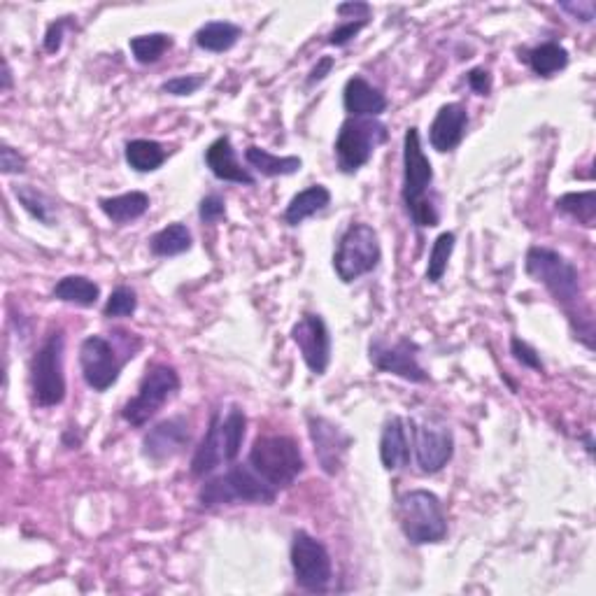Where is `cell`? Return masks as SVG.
Here are the masks:
<instances>
[{"instance_id":"20","label":"cell","mask_w":596,"mask_h":596,"mask_svg":"<svg viewBox=\"0 0 596 596\" xmlns=\"http://www.w3.org/2000/svg\"><path fill=\"white\" fill-rule=\"evenodd\" d=\"M413 441L408 436V422L399 415H392L382 427L380 436V461L385 471H401L410 464Z\"/></svg>"},{"instance_id":"13","label":"cell","mask_w":596,"mask_h":596,"mask_svg":"<svg viewBox=\"0 0 596 596\" xmlns=\"http://www.w3.org/2000/svg\"><path fill=\"white\" fill-rule=\"evenodd\" d=\"M368 359L380 373L396 375V378L415 382V385H427L431 380L429 373L420 364V345L410 338L387 340L373 338L368 343Z\"/></svg>"},{"instance_id":"41","label":"cell","mask_w":596,"mask_h":596,"mask_svg":"<svg viewBox=\"0 0 596 596\" xmlns=\"http://www.w3.org/2000/svg\"><path fill=\"white\" fill-rule=\"evenodd\" d=\"M68 26H70L68 17L66 19H56L47 26L45 38H42V47H45L47 54H56L63 47V35H66Z\"/></svg>"},{"instance_id":"14","label":"cell","mask_w":596,"mask_h":596,"mask_svg":"<svg viewBox=\"0 0 596 596\" xmlns=\"http://www.w3.org/2000/svg\"><path fill=\"white\" fill-rule=\"evenodd\" d=\"M308 434L319 468L326 475H338L343 471L347 452L354 443L352 436L322 415H308Z\"/></svg>"},{"instance_id":"39","label":"cell","mask_w":596,"mask_h":596,"mask_svg":"<svg viewBox=\"0 0 596 596\" xmlns=\"http://www.w3.org/2000/svg\"><path fill=\"white\" fill-rule=\"evenodd\" d=\"M26 166V156L19 154V149L3 143V147H0V170H3V175H21L26 173Z\"/></svg>"},{"instance_id":"31","label":"cell","mask_w":596,"mask_h":596,"mask_svg":"<svg viewBox=\"0 0 596 596\" xmlns=\"http://www.w3.org/2000/svg\"><path fill=\"white\" fill-rule=\"evenodd\" d=\"M557 210L576 219L587 229H592L596 222V191H571V194H564L557 198Z\"/></svg>"},{"instance_id":"28","label":"cell","mask_w":596,"mask_h":596,"mask_svg":"<svg viewBox=\"0 0 596 596\" xmlns=\"http://www.w3.org/2000/svg\"><path fill=\"white\" fill-rule=\"evenodd\" d=\"M124 159L136 173H154V170H159L166 163L168 152L156 140L136 138L126 143Z\"/></svg>"},{"instance_id":"38","label":"cell","mask_w":596,"mask_h":596,"mask_svg":"<svg viewBox=\"0 0 596 596\" xmlns=\"http://www.w3.org/2000/svg\"><path fill=\"white\" fill-rule=\"evenodd\" d=\"M559 10L569 14L578 24H592L596 17V3L594 0H569V3H559Z\"/></svg>"},{"instance_id":"42","label":"cell","mask_w":596,"mask_h":596,"mask_svg":"<svg viewBox=\"0 0 596 596\" xmlns=\"http://www.w3.org/2000/svg\"><path fill=\"white\" fill-rule=\"evenodd\" d=\"M466 82H468V87H471L473 94H478V96H489V91H492V75H489V70H485V68L468 70Z\"/></svg>"},{"instance_id":"22","label":"cell","mask_w":596,"mask_h":596,"mask_svg":"<svg viewBox=\"0 0 596 596\" xmlns=\"http://www.w3.org/2000/svg\"><path fill=\"white\" fill-rule=\"evenodd\" d=\"M331 205V191L324 187V184H312V187L298 191V194L289 201L285 208V224L298 226L303 224L305 219L319 215Z\"/></svg>"},{"instance_id":"8","label":"cell","mask_w":596,"mask_h":596,"mask_svg":"<svg viewBox=\"0 0 596 596\" xmlns=\"http://www.w3.org/2000/svg\"><path fill=\"white\" fill-rule=\"evenodd\" d=\"M382 261V247L378 231L371 224L357 222L345 229L338 240L336 252H333V271L340 282L350 285L364 275L373 273Z\"/></svg>"},{"instance_id":"37","label":"cell","mask_w":596,"mask_h":596,"mask_svg":"<svg viewBox=\"0 0 596 596\" xmlns=\"http://www.w3.org/2000/svg\"><path fill=\"white\" fill-rule=\"evenodd\" d=\"M198 217L203 224H217L226 217V201L219 194H208L198 205Z\"/></svg>"},{"instance_id":"10","label":"cell","mask_w":596,"mask_h":596,"mask_svg":"<svg viewBox=\"0 0 596 596\" xmlns=\"http://www.w3.org/2000/svg\"><path fill=\"white\" fill-rule=\"evenodd\" d=\"M180 387V373H177L173 366H149L138 385V394L126 401V406L122 408V420L129 422L131 427H145L149 420H154L156 413H159L168 401L175 399Z\"/></svg>"},{"instance_id":"15","label":"cell","mask_w":596,"mask_h":596,"mask_svg":"<svg viewBox=\"0 0 596 596\" xmlns=\"http://www.w3.org/2000/svg\"><path fill=\"white\" fill-rule=\"evenodd\" d=\"M292 340L312 375H324L331 364V333L324 317L305 312L292 326Z\"/></svg>"},{"instance_id":"33","label":"cell","mask_w":596,"mask_h":596,"mask_svg":"<svg viewBox=\"0 0 596 596\" xmlns=\"http://www.w3.org/2000/svg\"><path fill=\"white\" fill-rule=\"evenodd\" d=\"M454 245H457V236H454L452 231L441 233V236L434 240V245H431L427 264V282H431V285H438V282L443 280V275L447 273V264H450L452 259Z\"/></svg>"},{"instance_id":"44","label":"cell","mask_w":596,"mask_h":596,"mask_svg":"<svg viewBox=\"0 0 596 596\" xmlns=\"http://www.w3.org/2000/svg\"><path fill=\"white\" fill-rule=\"evenodd\" d=\"M333 66H336V59H331V56H324V59H319L317 66L312 68L310 75H308V84H310V87H312V84L326 80V75L331 73Z\"/></svg>"},{"instance_id":"25","label":"cell","mask_w":596,"mask_h":596,"mask_svg":"<svg viewBox=\"0 0 596 596\" xmlns=\"http://www.w3.org/2000/svg\"><path fill=\"white\" fill-rule=\"evenodd\" d=\"M240 35H243V28L233 24V21H208V24L198 28L194 42L201 49H205V52L224 54L236 47Z\"/></svg>"},{"instance_id":"35","label":"cell","mask_w":596,"mask_h":596,"mask_svg":"<svg viewBox=\"0 0 596 596\" xmlns=\"http://www.w3.org/2000/svg\"><path fill=\"white\" fill-rule=\"evenodd\" d=\"M205 82H208V77L205 75H177V77H170V80L163 82L161 91L168 96L182 98V96L196 94V91L201 89Z\"/></svg>"},{"instance_id":"11","label":"cell","mask_w":596,"mask_h":596,"mask_svg":"<svg viewBox=\"0 0 596 596\" xmlns=\"http://www.w3.org/2000/svg\"><path fill=\"white\" fill-rule=\"evenodd\" d=\"M136 340L133 333H122L119 347L131 345ZM119 347L105 336H87L80 345V368L82 378L94 392H108L112 385H117L124 366L133 359L131 354H119Z\"/></svg>"},{"instance_id":"3","label":"cell","mask_w":596,"mask_h":596,"mask_svg":"<svg viewBox=\"0 0 596 596\" xmlns=\"http://www.w3.org/2000/svg\"><path fill=\"white\" fill-rule=\"evenodd\" d=\"M247 434V415L240 406L229 410H215L210 417L208 431H205L201 445L191 457L189 471L194 478H208L217 468L229 466L240 457L243 441Z\"/></svg>"},{"instance_id":"16","label":"cell","mask_w":596,"mask_h":596,"mask_svg":"<svg viewBox=\"0 0 596 596\" xmlns=\"http://www.w3.org/2000/svg\"><path fill=\"white\" fill-rule=\"evenodd\" d=\"M413 427V447L415 459L422 473L434 475L450 464L454 457V436L450 427L443 424H420L410 420Z\"/></svg>"},{"instance_id":"18","label":"cell","mask_w":596,"mask_h":596,"mask_svg":"<svg viewBox=\"0 0 596 596\" xmlns=\"http://www.w3.org/2000/svg\"><path fill=\"white\" fill-rule=\"evenodd\" d=\"M468 131V110L461 103H445L438 108L429 126V143L436 152H452L461 145Z\"/></svg>"},{"instance_id":"19","label":"cell","mask_w":596,"mask_h":596,"mask_svg":"<svg viewBox=\"0 0 596 596\" xmlns=\"http://www.w3.org/2000/svg\"><path fill=\"white\" fill-rule=\"evenodd\" d=\"M205 166L222 182L245 184V187H254L257 184L250 170L243 168V163L238 161L236 149H233L229 136H219L217 140H212L208 149H205Z\"/></svg>"},{"instance_id":"43","label":"cell","mask_w":596,"mask_h":596,"mask_svg":"<svg viewBox=\"0 0 596 596\" xmlns=\"http://www.w3.org/2000/svg\"><path fill=\"white\" fill-rule=\"evenodd\" d=\"M336 12L340 17H350L354 21H368L371 17V5L368 3H343L336 7Z\"/></svg>"},{"instance_id":"5","label":"cell","mask_w":596,"mask_h":596,"mask_svg":"<svg viewBox=\"0 0 596 596\" xmlns=\"http://www.w3.org/2000/svg\"><path fill=\"white\" fill-rule=\"evenodd\" d=\"M396 515L403 536L413 545H436L447 536V517L441 499L429 489H408L399 496Z\"/></svg>"},{"instance_id":"27","label":"cell","mask_w":596,"mask_h":596,"mask_svg":"<svg viewBox=\"0 0 596 596\" xmlns=\"http://www.w3.org/2000/svg\"><path fill=\"white\" fill-rule=\"evenodd\" d=\"M245 161L264 177L296 175L303 168V161L298 156H278L257 145H250L245 149Z\"/></svg>"},{"instance_id":"29","label":"cell","mask_w":596,"mask_h":596,"mask_svg":"<svg viewBox=\"0 0 596 596\" xmlns=\"http://www.w3.org/2000/svg\"><path fill=\"white\" fill-rule=\"evenodd\" d=\"M12 194L17 196L21 208H24L28 215H31L35 222L54 226L56 222V203L49 198L45 191L31 187V184H17L12 187Z\"/></svg>"},{"instance_id":"24","label":"cell","mask_w":596,"mask_h":596,"mask_svg":"<svg viewBox=\"0 0 596 596\" xmlns=\"http://www.w3.org/2000/svg\"><path fill=\"white\" fill-rule=\"evenodd\" d=\"M56 301L77 305V308H94L101 298V287L98 282L84 278V275H66L56 282L52 289Z\"/></svg>"},{"instance_id":"6","label":"cell","mask_w":596,"mask_h":596,"mask_svg":"<svg viewBox=\"0 0 596 596\" xmlns=\"http://www.w3.org/2000/svg\"><path fill=\"white\" fill-rule=\"evenodd\" d=\"M254 471L264 478L268 485L275 489H287L298 480V475L305 471V459L298 443L292 436L268 434L259 436L250 447V457H247Z\"/></svg>"},{"instance_id":"9","label":"cell","mask_w":596,"mask_h":596,"mask_svg":"<svg viewBox=\"0 0 596 596\" xmlns=\"http://www.w3.org/2000/svg\"><path fill=\"white\" fill-rule=\"evenodd\" d=\"M387 138L389 131L380 119L347 117L345 122L340 124L336 145H333L340 173L354 175L357 170L364 168L366 163L373 159L375 149L382 143H387Z\"/></svg>"},{"instance_id":"45","label":"cell","mask_w":596,"mask_h":596,"mask_svg":"<svg viewBox=\"0 0 596 596\" xmlns=\"http://www.w3.org/2000/svg\"><path fill=\"white\" fill-rule=\"evenodd\" d=\"M12 89V68L10 63L3 61V91H10Z\"/></svg>"},{"instance_id":"30","label":"cell","mask_w":596,"mask_h":596,"mask_svg":"<svg viewBox=\"0 0 596 596\" xmlns=\"http://www.w3.org/2000/svg\"><path fill=\"white\" fill-rule=\"evenodd\" d=\"M569 61V52H566V47L559 45V42H543V45L534 47L527 54L529 68L534 70L538 77L557 75L559 70L569 66Z\"/></svg>"},{"instance_id":"23","label":"cell","mask_w":596,"mask_h":596,"mask_svg":"<svg viewBox=\"0 0 596 596\" xmlns=\"http://www.w3.org/2000/svg\"><path fill=\"white\" fill-rule=\"evenodd\" d=\"M98 208L110 222L115 224H131L147 215L149 210V196L145 191H126V194L101 198L98 201Z\"/></svg>"},{"instance_id":"36","label":"cell","mask_w":596,"mask_h":596,"mask_svg":"<svg viewBox=\"0 0 596 596\" xmlns=\"http://www.w3.org/2000/svg\"><path fill=\"white\" fill-rule=\"evenodd\" d=\"M510 354H513L515 361H520L522 366L531 368V371H538V373L545 371V366L541 361V354H538L534 347L527 343V340H522L517 336L510 338Z\"/></svg>"},{"instance_id":"1","label":"cell","mask_w":596,"mask_h":596,"mask_svg":"<svg viewBox=\"0 0 596 596\" xmlns=\"http://www.w3.org/2000/svg\"><path fill=\"white\" fill-rule=\"evenodd\" d=\"M524 271L538 285L548 289L559 308L564 310V315L569 317V322L576 331V338L583 343L594 347V317L590 305L585 303L583 282H580L578 268L571 264L569 259L562 254L550 250V247H529L527 259H524Z\"/></svg>"},{"instance_id":"17","label":"cell","mask_w":596,"mask_h":596,"mask_svg":"<svg viewBox=\"0 0 596 596\" xmlns=\"http://www.w3.org/2000/svg\"><path fill=\"white\" fill-rule=\"evenodd\" d=\"M191 443V427L184 415L168 417L159 424H154L143 438V454L149 461H168L184 452V447Z\"/></svg>"},{"instance_id":"26","label":"cell","mask_w":596,"mask_h":596,"mask_svg":"<svg viewBox=\"0 0 596 596\" xmlns=\"http://www.w3.org/2000/svg\"><path fill=\"white\" fill-rule=\"evenodd\" d=\"M147 243H149V252H152L154 257L170 259V257H180V254L189 252L191 245H194V236H191L187 224L173 222V224L163 226L161 231H156L154 236L147 240Z\"/></svg>"},{"instance_id":"34","label":"cell","mask_w":596,"mask_h":596,"mask_svg":"<svg viewBox=\"0 0 596 596\" xmlns=\"http://www.w3.org/2000/svg\"><path fill=\"white\" fill-rule=\"evenodd\" d=\"M136 310H138V294L133 292L131 287H117L112 289L108 301H105L103 315L108 319L131 317Z\"/></svg>"},{"instance_id":"4","label":"cell","mask_w":596,"mask_h":596,"mask_svg":"<svg viewBox=\"0 0 596 596\" xmlns=\"http://www.w3.org/2000/svg\"><path fill=\"white\" fill-rule=\"evenodd\" d=\"M278 489L261 478L254 468L247 464L226 466L224 473H217L208 478L198 489V503L201 508H219V506H271L278 499Z\"/></svg>"},{"instance_id":"12","label":"cell","mask_w":596,"mask_h":596,"mask_svg":"<svg viewBox=\"0 0 596 596\" xmlns=\"http://www.w3.org/2000/svg\"><path fill=\"white\" fill-rule=\"evenodd\" d=\"M296 585L305 592L324 594L329 592L333 580V562L329 550L322 541L310 536L308 531H294L292 548H289Z\"/></svg>"},{"instance_id":"21","label":"cell","mask_w":596,"mask_h":596,"mask_svg":"<svg viewBox=\"0 0 596 596\" xmlns=\"http://www.w3.org/2000/svg\"><path fill=\"white\" fill-rule=\"evenodd\" d=\"M343 108L350 117L378 119L387 110V96L373 87L366 77L354 75L343 87Z\"/></svg>"},{"instance_id":"40","label":"cell","mask_w":596,"mask_h":596,"mask_svg":"<svg viewBox=\"0 0 596 596\" xmlns=\"http://www.w3.org/2000/svg\"><path fill=\"white\" fill-rule=\"evenodd\" d=\"M368 21H345V24H340L333 28V31L329 33V45L331 47H345L350 45V42L357 38V35L361 33V28H366Z\"/></svg>"},{"instance_id":"2","label":"cell","mask_w":596,"mask_h":596,"mask_svg":"<svg viewBox=\"0 0 596 596\" xmlns=\"http://www.w3.org/2000/svg\"><path fill=\"white\" fill-rule=\"evenodd\" d=\"M434 187V166L424 154L420 131L410 126L403 136V187L401 198L417 229H434L441 222Z\"/></svg>"},{"instance_id":"7","label":"cell","mask_w":596,"mask_h":596,"mask_svg":"<svg viewBox=\"0 0 596 596\" xmlns=\"http://www.w3.org/2000/svg\"><path fill=\"white\" fill-rule=\"evenodd\" d=\"M31 394L35 406L54 408L66 399V336L52 331L31 359Z\"/></svg>"},{"instance_id":"32","label":"cell","mask_w":596,"mask_h":596,"mask_svg":"<svg viewBox=\"0 0 596 596\" xmlns=\"http://www.w3.org/2000/svg\"><path fill=\"white\" fill-rule=\"evenodd\" d=\"M129 47L140 66H152L161 59L163 54L173 47V38L166 33H149V35H136L129 40Z\"/></svg>"}]
</instances>
